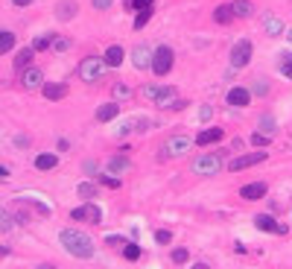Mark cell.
Returning a JSON list of instances; mask_svg holds the SVG:
<instances>
[{"label": "cell", "mask_w": 292, "mask_h": 269, "mask_svg": "<svg viewBox=\"0 0 292 269\" xmlns=\"http://www.w3.org/2000/svg\"><path fill=\"white\" fill-rule=\"evenodd\" d=\"M149 21H152V9H143V12H138V18H135V30H143Z\"/></svg>", "instance_id": "1f68e13d"}, {"label": "cell", "mask_w": 292, "mask_h": 269, "mask_svg": "<svg viewBox=\"0 0 292 269\" xmlns=\"http://www.w3.org/2000/svg\"><path fill=\"white\" fill-rule=\"evenodd\" d=\"M187 150H190V138H184V134H175V138H170V141L161 147V152H164V155H172V158L184 155Z\"/></svg>", "instance_id": "ba28073f"}, {"label": "cell", "mask_w": 292, "mask_h": 269, "mask_svg": "<svg viewBox=\"0 0 292 269\" xmlns=\"http://www.w3.org/2000/svg\"><path fill=\"white\" fill-rule=\"evenodd\" d=\"M251 94H257V97H263V94H269V85L263 82V79H257V82H254V88H251Z\"/></svg>", "instance_id": "b9f144b4"}, {"label": "cell", "mask_w": 292, "mask_h": 269, "mask_svg": "<svg viewBox=\"0 0 292 269\" xmlns=\"http://www.w3.org/2000/svg\"><path fill=\"white\" fill-rule=\"evenodd\" d=\"M117 114H120V105H117V102H105V105L97 108V120H100V123H108V120H114Z\"/></svg>", "instance_id": "d6986e66"}, {"label": "cell", "mask_w": 292, "mask_h": 269, "mask_svg": "<svg viewBox=\"0 0 292 269\" xmlns=\"http://www.w3.org/2000/svg\"><path fill=\"white\" fill-rule=\"evenodd\" d=\"M123 257H126V260H138L140 257V246L138 243H126V246H123Z\"/></svg>", "instance_id": "f1b7e54d"}, {"label": "cell", "mask_w": 292, "mask_h": 269, "mask_svg": "<svg viewBox=\"0 0 292 269\" xmlns=\"http://www.w3.org/2000/svg\"><path fill=\"white\" fill-rule=\"evenodd\" d=\"M76 196H82L85 202H94L100 196V187L91 185V182H79V185H76Z\"/></svg>", "instance_id": "ffe728a7"}, {"label": "cell", "mask_w": 292, "mask_h": 269, "mask_svg": "<svg viewBox=\"0 0 292 269\" xmlns=\"http://www.w3.org/2000/svg\"><path fill=\"white\" fill-rule=\"evenodd\" d=\"M263 30H266V33H269V35H280V33H283V27H280V21H275V18H269V21L263 24Z\"/></svg>", "instance_id": "d6a6232c"}, {"label": "cell", "mask_w": 292, "mask_h": 269, "mask_svg": "<svg viewBox=\"0 0 292 269\" xmlns=\"http://www.w3.org/2000/svg\"><path fill=\"white\" fill-rule=\"evenodd\" d=\"M172 65H175V53H172L170 44H161V47H155L152 65H149L155 76H167V73L172 70Z\"/></svg>", "instance_id": "3957f363"}, {"label": "cell", "mask_w": 292, "mask_h": 269, "mask_svg": "<svg viewBox=\"0 0 292 269\" xmlns=\"http://www.w3.org/2000/svg\"><path fill=\"white\" fill-rule=\"evenodd\" d=\"M91 6H94V9H100V12H105V9L111 6V0H91Z\"/></svg>", "instance_id": "ee69618b"}, {"label": "cell", "mask_w": 292, "mask_h": 269, "mask_svg": "<svg viewBox=\"0 0 292 269\" xmlns=\"http://www.w3.org/2000/svg\"><path fill=\"white\" fill-rule=\"evenodd\" d=\"M129 94H132V88H129V85H123V82L114 85V97H123V100H126Z\"/></svg>", "instance_id": "ab89813d"}, {"label": "cell", "mask_w": 292, "mask_h": 269, "mask_svg": "<svg viewBox=\"0 0 292 269\" xmlns=\"http://www.w3.org/2000/svg\"><path fill=\"white\" fill-rule=\"evenodd\" d=\"M79 12V6H76V0H62L59 6H56V18L59 21H70V18Z\"/></svg>", "instance_id": "e0dca14e"}, {"label": "cell", "mask_w": 292, "mask_h": 269, "mask_svg": "<svg viewBox=\"0 0 292 269\" xmlns=\"http://www.w3.org/2000/svg\"><path fill=\"white\" fill-rule=\"evenodd\" d=\"M132 167V161H129V155H114V158H108V170L111 173H126V170Z\"/></svg>", "instance_id": "603a6c76"}, {"label": "cell", "mask_w": 292, "mask_h": 269, "mask_svg": "<svg viewBox=\"0 0 292 269\" xmlns=\"http://www.w3.org/2000/svg\"><path fill=\"white\" fill-rule=\"evenodd\" d=\"M123 59H126V50H123L120 44H111V47L105 50V56H103L105 67H120V65H123Z\"/></svg>", "instance_id": "5bb4252c"}, {"label": "cell", "mask_w": 292, "mask_h": 269, "mask_svg": "<svg viewBox=\"0 0 292 269\" xmlns=\"http://www.w3.org/2000/svg\"><path fill=\"white\" fill-rule=\"evenodd\" d=\"M27 202V205H33L35 211H38V214H41V217H50L53 211H50V205H44V202H38V199H24Z\"/></svg>", "instance_id": "836d02e7"}, {"label": "cell", "mask_w": 292, "mask_h": 269, "mask_svg": "<svg viewBox=\"0 0 292 269\" xmlns=\"http://www.w3.org/2000/svg\"><path fill=\"white\" fill-rule=\"evenodd\" d=\"M132 62H135V67H138V70H146V67L152 65V53L146 50L143 44H138V47L132 50Z\"/></svg>", "instance_id": "9a60e30c"}, {"label": "cell", "mask_w": 292, "mask_h": 269, "mask_svg": "<svg viewBox=\"0 0 292 269\" xmlns=\"http://www.w3.org/2000/svg\"><path fill=\"white\" fill-rule=\"evenodd\" d=\"M126 9H132V12H143V9H152V0H126Z\"/></svg>", "instance_id": "f546056e"}, {"label": "cell", "mask_w": 292, "mask_h": 269, "mask_svg": "<svg viewBox=\"0 0 292 269\" xmlns=\"http://www.w3.org/2000/svg\"><path fill=\"white\" fill-rule=\"evenodd\" d=\"M70 219L73 222H94V225H100L103 222V208L94 205V202H85V205H79V208L70 211Z\"/></svg>", "instance_id": "5b68a950"}, {"label": "cell", "mask_w": 292, "mask_h": 269, "mask_svg": "<svg viewBox=\"0 0 292 269\" xmlns=\"http://www.w3.org/2000/svg\"><path fill=\"white\" fill-rule=\"evenodd\" d=\"M158 88H161V85H146V88H143V97L155 102V97H158Z\"/></svg>", "instance_id": "7bdbcfd3"}, {"label": "cell", "mask_w": 292, "mask_h": 269, "mask_svg": "<svg viewBox=\"0 0 292 269\" xmlns=\"http://www.w3.org/2000/svg\"><path fill=\"white\" fill-rule=\"evenodd\" d=\"M187 105H190L187 100H175V102L170 105V108H172V111H181V108H187Z\"/></svg>", "instance_id": "f6af8a7d"}, {"label": "cell", "mask_w": 292, "mask_h": 269, "mask_svg": "<svg viewBox=\"0 0 292 269\" xmlns=\"http://www.w3.org/2000/svg\"><path fill=\"white\" fill-rule=\"evenodd\" d=\"M155 243H158V246H170V243H172V234L167 231V228H161V231H155Z\"/></svg>", "instance_id": "d590c367"}, {"label": "cell", "mask_w": 292, "mask_h": 269, "mask_svg": "<svg viewBox=\"0 0 292 269\" xmlns=\"http://www.w3.org/2000/svg\"><path fill=\"white\" fill-rule=\"evenodd\" d=\"M260 129H263V134H272V132H275V120L266 114V117L260 120Z\"/></svg>", "instance_id": "74e56055"}, {"label": "cell", "mask_w": 292, "mask_h": 269, "mask_svg": "<svg viewBox=\"0 0 292 269\" xmlns=\"http://www.w3.org/2000/svg\"><path fill=\"white\" fill-rule=\"evenodd\" d=\"M266 158H269V152H245V155H237V158H231V161H228V170H231V173H240V170L254 167V164L266 161Z\"/></svg>", "instance_id": "8992f818"}, {"label": "cell", "mask_w": 292, "mask_h": 269, "mask_svg": "<svg viewBox=\"0 0 292 269\" xmlns=\"http://www.w3.org/2000/svg\"><path fill=\"white\" fill-rule=\"evenodd\" d=\"M210 114H213V108H210V105H202V111H199V117H202V120H210Z\"/></svg>", "instance_id": "bcb514c9"}, {"label": "cell", "mask_w": 292, "mask_h": 269, "mask_svg": "<svg viewBox=\"0 0 292 269\" xmlns=\"http://www.w3.org/2000/svg\"><path fill=\"white\" fill-rule=\"evenodd\" d=\"M70 38H65V35H53V47L50 50H56V53H65V50H70Z\"/></svg>", "instance_id": "4316f807"}, {"label": "cell", "mask_w": 292, "mask_h": 269, "mask_svg": "<svg viewBox=\"0 0 292 269\" xmlns=\"http://www.w3.org/2000/svg\"><path fill=\"white\" fill-rule=\"evenodd\" d=\"M286 38H289V41H292V30H286Z\"/></svg>", "instance_id": "816d5d0a"}, {"label": "cell", "mask_w": 292, "mask_h": 269, "mask_svg": "<svg viewBox=\"0 0 292 269\" xmlns=\"http://www.w3.org/2000/svg\"><path fill=\"white\" fill-rule=\"evenodd\" d=\"M231 12H234V18H251L254 6H251V0H234L231 3Z\"/></svg>", "instance_id": "7402d4cb"}, {"label": "cell", "mask_w": 292, "mask_h": 269, "mask_svg": "<svg viewBox=\"0 0 292 269\" xmlns=\"http://www.w3.org/2000/svg\"><path fill=\"white\" fill-rule=\"evenodd\" d=\"M251 53H254L251 41H248V38H240V41L231 47V67H245L251 62Z\"/></svg>", "instance_id": "52a82bcc"}, {"label": "cell", "mask_w": 292, "mask_h": 269, "mask_svg": "<svg viewBox=\"0 0 292 269\" xmlns=\"http://www.w3.org/2000/svg\"><path fill=\"white\" fill-rule=\"evenodd\" d=\"M280 73H283L286 79H292V50L280 56Z\"/></svg>", "instance_id": "83f0119b"}, {"label": "cell", "mask_w": 292, "mask_h": 269, "mask_svg": "<svg viewBox=\"0 0 292 269\" xmlns=\"http://www.w3.org/2000/svg\"><path fill=\"white\" fill-rule=\"evenodd\" d=\"M269 193L266 182H251V185H242L240 187V199H248V202H257Z\"/></svg>", "instance_id": "8fae6325"}, {"label": "cell", "mask_w": 292, "mask_h": 269, "mask_svg": "<svg viewBox=\"0 0 292 269\" xmlns=\"http://www.w3.org/2000/svg\"><path fill=\"white\" fill-rule=\"evenodd\" d=\"M225 100H228L231 108H245V105L251 102V91L237 85V88H231V91H228V97H225Z\"/></svg>", "instance_id": "30bf717a"}, {"label": "cell", "mask_w": 292, "mask_h": 269, "mask_svg": "<svg viewBox=\"0 0 292 269\" xmlns=\"http://www.w3.org/2000/svg\"><path fill=\"white\" fill-rule=\"evenodd\" d=\"M193 269H210V266H205V263H196V266H193Z\"/></svg>", "instance_id": "f907efd6"}, {"label": "cell", "mask_w": 292, "mask_h": 269, "mask_svg": "<svg viewBox=\"0 0 292 269\" xmlns=\"http://www.w3.org/2000/svg\"><path fill=\"white\" fill-rule=\"evenodd\" d=\"M190 252L187 249H172V263H187Z\"/></svg>", "instance_id": "8d00e7d4"}, {"label": "cell", "mask_w": 292, "mask_h": 269, "mask_svg": "<svg viewBox=\"0 0 292 269\" xmlns=\"http://www.w3.org/2000/svg\"><path fill=\"white\" fill-rule=\"evenodd\" d=\"M38 269H56V266H50V263H41V266H38Z\"/></svg>", "instance_id": "681fc988"}, {"label": "cell", "mask_w": 292, "mask_h": 269, "mask_svg": "<svg viewBox=\"0 0 292 269\" xmlns=\"http://www.w3.org/2000/svg\"><path fill=\"white\" fill-rule=\"evenodd\" d=\"M53 47V35H38L35 38V44H33V50L38 53V50H50Z\"/></svg>", "instance_id": "4dcf8cb0"}, {"label": "cell", "mask_w": 292, "mask_h": 269, "mask_svg": "<svg viewBox=\"0 0 292 269\" xmlns=\"http://www.w3.org/2000/svg\"><path fill=\"white\" fill-rule=\"evenodd\" d=\"M172 102H175V88L172 85H161L158 88V97H155V105L158 108H170Z\"/></svg>", "instance_id": "2e32d148"}, {"label": "cell", "mask_w": 292, "mask_h": 269, "mask_svg": "<svg viewBox=\"0 0 292 269\" xmlns=\"http://www.w3.org/2000/svg\"><path fill=\"white\" fill-rule=\"evenodd\" d=\"M15 6H30V3H35V0H12Z\"/></svg>", "instance_id": "c3c4849f"}, {"label": "cell", "mask_w": 292, "mask_h": 269, "mask_svg": "<svg viewBox=\"0 0 292 269\" xmlns=\"http://www.w3.org/2000/svg\"><path fill=\"white\" fill-rule=\"evenodd\" d=\"M79 79L82 82H100L103 79V73H105V62L100 59V56H85L82 62H79Z\"/></svg>", "instance_id": "7a4b0ae2"}, {"label": "cell", "mask_w": 292, "mask_h": 269, "mask_svg": "<svg viewBox=\"0 0 292 269\" xmlns=\"http://www.w3.org/2000/svg\"><path fill=\"white\" fill-rule=\"evenodd\" d=\"M21 85H24L27 91H35V88H44V73H41L38 67H27V70L21 73Z\"/></svg>", "instance_id": "7c38bea8"}, {"label": "cell", "mask_w": 292, "mask_h": 269, "mask_svg": "<svg viewBox=\"0 0 292 269\" xmlns=\"http://www.w3.org/2000/svg\"><path fill=\"white\" fill-rule=\"evenodd\" d=\"M12 47H15V33L0 30V56H3V53H9Z\"/></svg>", "instance_id": "d4e9b609"}, {"label": "cell", "mask_w": 292, "mask_h": 269, "mask_svg": "<svg viewBox=\"0 0 292 269\" xmlns=\"http://www.w3.org/2000/svg\"><path fill=\"white\" fill-rule=\"evenodd\" d=\"M59 243L65 246V252H68L70 257H79V260H88V257H94V252H97L94 240H91L85 231H79V228H62Z\"/></svg>", "instance_id": "6da1fadb"}, {"label": "cell", "mask_w": 292, "mask_h": 269, "mask_svg": "<svg viewBox=\"0 0 292 269\" xmlns=\"http://www.w3.org/2000/svg\"><path fill=\"white\" fill-rule=\"evenodd\" d=\"M59 167V155L56 152H41L35 155V170H56Z\"/></svg>", "instance_id": "ac0fdd59"}, {"label": "cell", "mask_w": 292, "mask_h": 269, "mask_svg": "<svg viewBox=\"0 0 292 269\" xmlns=\"http://www.w3.org/2000/svg\"><path fill=\"white\" fill-rule=\"evenodd\" d=\"M251 144H254V147H269V134L254 132V134H251Z\"/></svg>", "instance_id": "f35d334b"}, {"label": "cell", "mask_w": 292, "mask_h": 269, "mask_svg": "<svg viewBox=\"0 0 292 269\" xmlns=\"http://www.w3.org/2000/svg\"><path fill=\"white\" fill-rule=\"evenodd\" d=\"M9 176H12L9 167H3V164H0V182H9Z\"/></svg>", "instance_id": "7dc6e473"}, {"label": "cell", "mask_w": 292, "mask_h": 269, "mask_svg": "<svg viewBox=\"0 0 292 269\" xmlns=\"http://www.w3.org/2000/svg\"><path fill=\"white\" fill-rule=\"evenodd\" d=\"M41 94H44V97H47L50 102L65 100V97H68V85H65V82H44Z\"/></svg>", "instance_id": "4fadbf2b"}, {"label": "cell", "mask_w": 292, "mask_h": 269, "mask_svg": "<svg viewBox=\"0 0 292 269\" xmlns=\"http://www.w3.org/2000/svg\"><path fill=\"white\" fill-rule=\"evenodd\" d=\"M219 170H222L219 152H207V155H199V158L193 161V173H196V176H216Z\"/></svg>", "instance_id": "277c9868"}, {"label": "cell", "mask_w": 292, "mask_h": 269, "mask_svg": "<svg viewBox=\"0 0 292 269\" xmlns=\"http://www.w3.org/2000/svg\"><path fill=\"white\" fill-rule=\"evenodd\" d=\"M97 182L105 187H111V190H117V187L123 185V179H114V176H97Z\"/></svg>", "instance_id": "e575fe53"}, {"label": "cell", "mask_w": 292, "mask_h": 269, "mask_svg": "<svg viewBox=\"0 0 292 269\" xmlns=\"http://www.w3.org/2000/svg\"><path fill=\"white\" fill-rule=\"evenodd\" d=\"M33 59H35V50H33V47H24V50L15 56V67L24 73L27 67H33Z\"/></svg>", "instance_id": "44dd1931"}, {"label": "cell", "mask_w": 292, "mask_h": 269, "mask_svg": "<svg viewBox=\"0 0 292 269\" xmlns=\"http://www.w3.org/2000/svg\"><path fill=\"white\" fill-rule=\"evenodd\" d=\"M254 225H257L260 231H275V219L269 217V214H257V217H254Z\"/></svg>", "instance_id": "484cf974"}, {"label": "cell", "mask_w": 292, "mask_h": 269, "mask_svg": "<svg viewBox=\"0 0 292 269\" xmlns=\"http://www.w3.org/2000/svg\"><path fill=\"white\" fill-rule=\"evenodd\" d=\"M105 243H108V246H114V249H123V246H126V240L117 237V234H108V237H105Z\"/></svg>", "instance_id": "60d3db41"}, {"label": "cell", "mask_w": 292, "mask_h": 269, "mask_svg": "<svg viewBox=\"0 0 292 269\" xmlns=\"http://www.w3.org/2000/svg\"><path fill=\"white\" fill-rule=\"evenodd\" d=\"M219 141H225V129H219V126L202 129L196 134V147H210V144H219Z\"/></svg>", "instance_id": "9c48e42d"}, {"label": "cell", "mask_w": 292, "mask_h": 269, "mask_svg": "<svg viewBox=\"0 0 292 269\" xmlns=\"http://www.w3.org/2000/svg\"><path fill=\"white\" fill-rule=\"evenodd\" d=\"M213 21H216V24H231V21H234L231 6H216V9H213Z\"/></svg>", "instance_id": "cb8c5ba5"}]
</instances>
